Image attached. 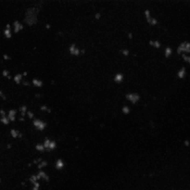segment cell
Instances as JSON below:
<instances>
[{
  "instance_id": "cell-1",
  "label": "cell",
  "mask_w": 190,
  "mask_h": 190,
  "mask_svg": "<svg viewBox=\"0 0 190 190\" xmlns=\"http://www.w3.org/2000/svg\"><path fill=\"white\" fill-rule=\"evenodd\" d=\"M33 9H28L27 13H26V17H25V21L27 22L28 24H33L35 23L36 21V14L35 12H33Z\"/></svg>"
},
{
  "instance_id": "cell-2",
  "label": "cell",
  "mask_w": 190,
  "mask_h": 190,
  "mask_svg": "<svg viewBox=\"0 0 190 190\" xmlns=\"http://www.w3.org/2000/svg\"><path fill=\"white\" fill-rule=\"evenodd\" d=\"M33 124L35 125L36 128H38V129H40V130L44 129L45 126H46V124H44V122H42L39 121V120H35V121H33Z\"/></svg>"
},
{
  "instance_id": "cell-3",
  "label": "cell",
  "mask_w": 190,
  "mask_h": 190,
  "mask_svg": "<svg viewBox=\"0 0 190 190\" xmlns=\"http://www.w3.org/2000/svg\"><path fill=\"white\" fill-rule=\"evenodd\" d=\"M126 96H127V98H128L129 100H131L133 103H136L137 100L139 99L138 95H136V94H129V95H127Z\"/></svg>"
},
{
  "instance_id": "cell-4",
  "label": "cell",
  "mask_w": 190,
  "mask_h": 190,
  "mask_svg": "<svg viewBox=\"0 0 190 190\" xmlns=\"http://www.w3.org/2000/svg\"><path fill=\"white\" fill-rule=\"evenodd\" d=\"M70 53L73 54V55H79V53H80V50L78 49V48H76L75 45H72V46L70 47Z\"/></svg>"
},
{
  "instance_id": "cell-5",
  "label": "cell",
  "mask_w": 190,
  "mask_h": 190,
  "mask_svg": "<svg viewBox=\"0 0 190 190\" xmlns=\"http://www.w3.org/2000/svg\"><path fill=\"white\" fill-rule=\"evenodd\" d=\"M15 114H16V110H9V116H7V118H9V120H10V121H15Z\"/></svg>"
},
{
  "instance_id": "cell-6",
  "label": "cell",
  "mask_w": 190,
  "mask_h": 190,
  "mask_svg": "<svg viewBox=\"0 0 190 190\" xmlns=\"http://www.w3.org/2000/svg\"><path fill=\"white\" fill-rule=\"evenodd\" d=\"M14 26H15V32H19L20 30H21L22 28H23V26H22V24H21L20 22H19L18 21H14Z\"/></svg>"
},
{
  "instance_id": "cell-7",
  "label": "cell",
  "mask_w": 190,
  "mask_h": 190,
  "mask_svg": "<svg viewBox=\"0 0 190 190\" xmlns=\"http://www.w3.org/2000/svg\"><path fill=\"white\" fill-rule=\"evenodd\" d=\"M14 80H15V82H16L17 84L20 83L21 80V74H20V73L16 74V75H15V77H14Z\"/></svg>"
},
{
  "instance_id": "cell-8",
  "label": "cell",
  "mask_w": 190,
  "mask_h": 190,
  "mask_svg": "<svg viewBox=\"0 0 190 190\" xmlns=\"http://www.w3.org/2000/svg\"><path fill=\"white\" fill-rule=\"evenodd\" d=\"M10 134L13 137H17V136H19V135H20V133H19L18 131H16V130H14V129L10 130Z\"/></svg>"
},
{
  "instance_id": "cell-9",
  "label": "cell",
  "mask_w": 190,
  "mask_h": 190,
  "mask_svg": "<svg viewBox=\"0 0 190 190\" xmlns=\"http://www.w3.org/2000/svg\"><path fill=\"white\" fill-rule=\"evenodd\" d=\"M0 122H3V124H9V118H7L6 116H3V117H1V119H0Z\"/></svg>"
},
{
  "instance_id": "cell-10",
  "label": "cell",
  "mask_w": 190,
  "mask_h": 190,
  "mask_svg": "<svg viewBox=\"0 0 190 190\" xmlns=\"http://www.w3.org/2000/svg\"><path fill=\"white\" fill-rule=\"evenodd\" d=\"M4 33H5V35L7 37V38H10L11 37V32H10V29H7L4 31Z\"/></svg>"
},
{
  "instance_id": "cell-11",
  "label": "cell",
  "mask_w": 190,
  "mask_h": 190,
  "mask_svg": "<svg viewBox=\"0 0 190 190\" xmlns=\"http://www.w3.org/2000/svg\"><path fill=\"white\" fill-rule=\"evenodd\" d=\"M122 78H124V77H122V75H121V74H117L116 77H115V81L120 83V82L122 80Z\"/></svg>"
},
{
  "instance_id": "cell-12",
  "label": "cell",
  "mask_w": 190,
  "mask_h": 190,
  "mask_svg": "<svg viewBox=\"0 0 190 190\" xmlns=\"http://www.w3.org/2000/svg\"><path fill=\"white\" fill-rule=\"evenodd\" d=\"M33 83L35 84V85H37V86H41V85H42V82H40L38 80H35V79L33 81Z\"/></svg>"
},
{
  "instance_id": "cell-13",
  "label": "cell",
  "mask_w": 190,
  "mask_h": 190,
  "mask_svg": "<svg viewBox=\"0 0 190 190\" xmlns=\"http://www.w3.org/2000/svg\"><path fill=\"white\" fill-rule=\"evenodd\" d=\"M63 167V163H62V161L59 159V161H57V168H58V169H60V168H62Z\"/></svg>"
},
{
  "instance_id": "cell-14",
  "label": "cell",
  "mask_w": 190,
  "mask_h": 190,
  "mask_svg": "<svg viewBox=\"0 0 190 190\" xmlns=\"http://www.w3.org/2000/svg\"><path fill=\"white\" fill-rule=\"evenodd\" d=\"M44 148H45L44 145H37V146H36V149H37V150L42 151V150H44Z\"/></svg>"
},
{
  "instance_id": "cell-15",
  "label": "cell",
  "mask_w": 190,
  "mask_h": 190,
  "mask_svg": "<svg viewBox=\"0 0 190 190\" xmlns=\"http://www.w3.org/2000/svg\"><path fill=\"white\" fill-rule=\"evenodd\" d=\"M26 110H27V108H26L25 106H22V107L21 108V115H22V116H24Z\"/></svg>"
},
{
  "instance_id": "cell-16",
  "label": "cell",
  "mask_w": 190,
  "mask_h": 190,
  "mask_svg": "<svg viewBox=\"0 0 190 190\" xmlns=\"http://www.w3.org/2000/svg\"><path fill=\"white\" fill-rule=\"evenodd\" d=\"M149 44H151L152 46H154V47H161V46H159V42H152V41H150Z\"/></svg>"
},
{
  "instance_id": "cell-17",
  "label": "cell",
  "mask_w": 190,
  "mask_h": 190,
  "mask_svg": "<svg viewBox=\"0 0 190 190\" xmlns=\"http://www.w3.org/2000/svg\"><path fill=\"white\" fill-rule=\"evenodd\" d=\"M2 74H3L4 76H7V77L9 75V72H7V70H3V72H2Z\"/></svg>"
},
{
  "instance_id": "cell-18",
  "label": "cell",
  "mask_w": 190,
  "mask_h": 190,
  "mask_svg": "<svg viewBox=\"0 0 190 190\" xmlns=\"http://www.w3.org/2000/svg\"><path fill=\"white\" fill-rule=\"evenodd\" d=\"M122 111H124V113H129V109H128V107H124V109H122Z\"/></svg>"
},
{
  "instance_id": "cell-19",
  "label": "cell",
  "mask_w": 190,
  "mask_h": 190,
  "mask_svg": "<svg viewBox=\"0 0 190 190\" xmlns=\"http://www.w3.org/2000/svg\"><path fill=\"white\" fill-rule=\"evenodd\" d=\"M171 52H172V50H171L170 48H167L166 49V57H169V55H171Z\"/></svg>"
},
{
  "instance_id": "cell-20",
  "label": "cell",
  "mask_w": 190,
  "mask_h": 190,
  "mask_svg": "<svg viewBox=\"0 0 190 190\" xmlns=\"http://www.w3.org/2000/svg\"><path fill=\"white\" fill-rule=\"evenodd\" d=\"M0 96H1L3 99H6V96H5V95L3 94V92L1 90H0Z\"/></svg>"
},
{
  "instance_id": "cell-21",
  "label": "cell",
  "mask_w": 190,
  "mask_h": 190,
  "mask_svg": "<svg viewBox=\"0 0 190 190\" xmlns=\"http://www.w3.org/2000/svg\"><path fill=\"white\" fill-rule=\"evenodd\" d=\"M3 57H4V58H5V59H9V58H9V56H7V54H4V55H3Z\"/></svg>"
},
{
  "instance_id": "cell-22",
  "label": "cell",
  "mask_w": 190,
  "mask_h": 190,
  "mask_svg": "<svg viewBox=\"0 0 190 190\" xmlns=\"http://www.w3.org/2000/svg\"><path fill=\"white\" fill-rule=\"evenodd\" d=\"M0 114L2 115V117H3V116H5V111H4L3 110H0Z\"/></svg>"
},
{
  "instance_id": "cell-23",
  "label": "cell",
  "mask_w": 190,
  "mask_h": 190,
  "mask_svg": "<svg viewBox=\"0 0 190 190\" xmlns=\"http://www.w3.org/2000/svg\"><path fill=\"white\" fill-rule=\"evenodd\" d=\"M28 115H29L30 118H33V114L32 112H30V111H28Z\"/></svg>"
},
{
  "instance_id": "cell-24",
  "label": "cell",
  "mask_w": 190,
  "mask_h": 190,
  "mask_svg": "<svg viewBox=\"0 0 190 190\" xmlns=\"http://www.w3.org/2000/svg\"><path fill=\"white\" fill-rule=\"evenodd\" d=\"M0 182H1V180H0Z\"/></svg>"
}]
</instances>
